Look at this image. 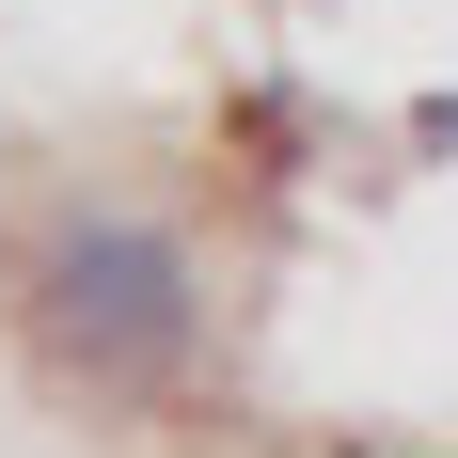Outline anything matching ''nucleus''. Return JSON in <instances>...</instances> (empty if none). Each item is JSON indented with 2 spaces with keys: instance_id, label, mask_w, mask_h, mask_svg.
<instances>
[{
  "instance_id": "f257e3e1",
  "label": "nucleus",
  "mask_w": 458,
  "mask_h": 458,
  "mask_svg": "<svg viewBox=\"0 0 458 458\" xmlns=\"http://www.w3.org/2000/svg\"><path fill=\"white\" fill-rule=\"evenodd\" d=\"M16 332L111 411L237 395V269L158 190H32L16 222Z\"/></svg>"
}]
</instances>
